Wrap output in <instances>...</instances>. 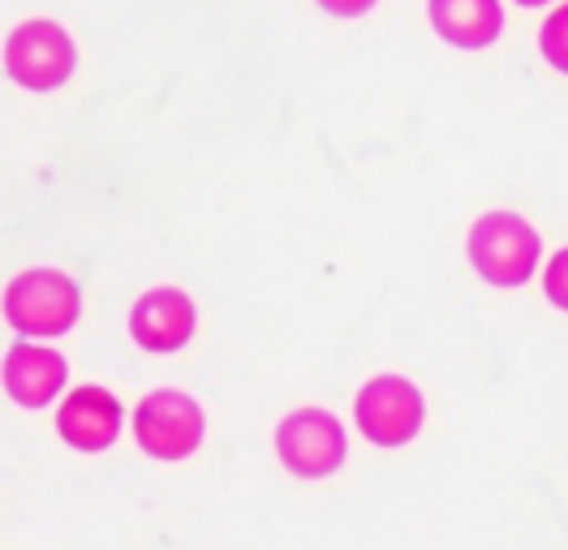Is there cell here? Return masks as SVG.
<instances>
[{"label":"cell","instance_id":"9","mask_svg":"<svg viewBox=\"0 0 568 550\" xmlns=\"http://www.w3.org/2000/svg\"><path fill=\"white\" fill-rule=\"evenodd\" d=\"M65 357L57 348L43 344H18L4 357V391L22 405V409H43L52 405V396L65 387Z\"/></svg>","mask_w":568,"mask_h":550},{"label":"cell","instance_id":"3","mask_svg":"<svg viewBox=\"0 0 568 550\" xmlns=\"http://www.w3.org/2000/svg\"><path fill=\"white\" fill-rule=\"evenodd\" d=\"M354 417L357 430L375 447H405L423 430L426 400L409 378L379 375L371 383H362V391L354 400Z\"/></svg>","mask_w":568,"mask_h":550},{"label":"cell","instance_id":"2","mask_svg":"<svg viewBox=\"0 0 568 550\" xmlns=\"http://www.w3.org/2000/svg\"><path fill=\"white\" fill-rule=\"evenodd\" d=\"M82 293L65 272H22L4 288V318L22 332V336H65L78 323Z\"/></svg>","mask_w":568,"mask_h":550},{"label":"cell","instance_id":"10","mask_svg":"<svg viewBox=\"0 0 568 550\" xmlns=\"http://www.w3.org/2000/svg\"><path fill=\"white\" fill-rule=\"evenodd\" d=\"M430 27L453 48L474 52V48H487L499 39L504 9H499V0H430Z\"/></svg>","mask_w":568,"mask_h":550},{"label":"cell","instance_id":"5","mask_svg":"<svg viewBox=\"0 0 568 550\" xmlns=\"http://www.w3.org/2000/svg\"><path fill=\"white\" fill-rule=\"evenodd\" d=\"M276 451L293 478H327L345 465V426L327 409H297L276 426Z\"/></svg>","mask_w":568,"mask_h":550},{"label":"cell","instance_id":"6","mask_svg":"<svg viewBox=\"0 0 568 550\" xmlns=\"http://www.w3.org/2000/svg\"><path fill=\"white\" fill-rule=\"evenodd\" d=\"M73 39L65 34V27L48 22V18H36V22H22L18 31L9 34L4 43V65H9V78L27 91H52L61 86L73 73Z\"/></svg>","mask_w":568,"mask_h":550},{"label":"cell","instance_id":"12","mask_svg":"<svg viewBox=\"0 0 568 550\" xmlns=\"http://www.w3.org/2000/svg\"><path fill=\"white\" fill-rule=\"evenodd\" d=\"M542 293H547L551 306L568 309V249H560V254L547 263V272H542Z\"/></svg>","mask_w":568,"mask_h":550},{"label":"cell","instance_id":"14","mask_svg":"<svg viewBox=\"0 0 568 550\" xmlns=\"http://www.w3.org/2000/svg\"><path fill=\"white\" fill-rule=\"evenodd\" d=\"M521 4H547V0H521Z\"/></svg>","mask_w":568,"mask_h":550},{"label":"cell","instance_id":"11","mask_svg":"<svg viewBox=\"0 0 568 550\" xmlns=\"http://www.w3.org/2000/svg\"><path fill=\"white\" fill-rule=\"evenodd\" d=\"M538 48H542V57L560 69V73H568V4H560V9L542 22Z\"/></svg>","mask_w":568,"mask_h":550},{"label":"cell","instance_id":"13","mask_svg":"<svg viewBox=\"0 0 568 550\" xmlns=\"http://www.w3.org/2000/svg\"><path fill=\"white\" fill-rule=\"evenodd\" d=\"M327 13H336V18H357V13H366L375 0H320Z\"/></svg>","mask_w":568,"mask_h":550},{"label":"cell","instance_id":"7","mask_svg":"<svg viewBox=\"0 0 568 550\" xmlns=\"http://www.w3.org/2000/svg\"><path fill=\"white\" fill-rule=\"evenodd\" d=\"M130 336L146 353H178L194 336V302L181 288H151L130 309Z\"/></svg>","mask_w":568,"mask_h":550},{"label":"cell","instance_id":"8","mask_svg":"<svg viewBox=\"0 0 568 550\" xmlns=\"http://www.w3.org/2000/svg\"><path fill=\"white\" fill-rule=\"evenodd\" d=\"M57 430L78 451H104L121 435V400L108 387H78L57 409Z\"/></svg>","mask_w":568,"mask_h":550},{"label":"cell","instance_id":"4","mask_svg":"<svg viewBox=\"0 0 568 550\" xmlns=\"http://www.w3.org/2000/svg\"><path fill=\"white\" fill-rule=\"evenodd\" d=\"M134 439L155 460H185L203 444L199 400L178 391V387H160V391L142 396V405L134 409Z\"/></svg>","mask_w":568,"mask_h":550},{"label":"cell","instance_id":"1","mask_svg":"<svg viewBox=\"0 0 568 550\" xmlns=\"http://www.w3.org/2000/svg\"><path fill=\"white\" fill-rule=\"evenodd\" d=\"M465 254L474 263V272L496 288H521L538 267L542 241L534 233L530 220H521L517 211H487L474 220Z\"/></svg>","mask_w":568,"mask_h":550}]
</instances>
